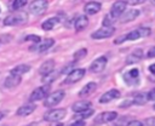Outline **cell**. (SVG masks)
<instances>
[{"instance_id":"6da1fadb","label":"cell","mask_w":155,"mask_h":126,"mask_svg":"<svg viewBox=\"0 0 155 126\" xmlns=\"http://www.w3.org/2000/svg\"><path fill=\"white\" fill-rule=\"evenodd\" d=\"M28 21V16L25 12H19V13H16V15H10L7 16L5 19H4V25H21V24H24L27 23Z\"/></svg>"},{"instance_id":"7a4b0ae2","label":"cell","mask_w":155,"mask_h":126,"mask_svg":"<svg viewBox=\"0 0 155 126\" xmlns=\"http://www.w3.org/2000/svg\"><path fill=\"white\" fill-rule=\"evenodd\" d=\"M48 7V2L46 0H34L29 4V12L35 16H41Z\"/></svg>"},{"instance_id":"3957f363","label":"cell","mask_w":155,"mask_h":126,"mask_svg":"<svg viewBox=\"0 0 155 126\" xmlns=\"http://www.w3.org/2000/svg\"><path fill=\"white\" fill-rule=\"evenodd\" d=\"M151 33V29L148 28V27H139L127 34H125V39L126 40H137L139 38H143V36H149Z\"/></svg>"},{"instance_id":"277c9868","label":"cell","mask_w":155,"mask_h":126,"mask_svg":"<svg viewBox=\"0 0 155 126\" xmlns=\"http://www.w3.org/2000/svg\"><path fill=\"white\" fill-rule=\"evenodd\" d=\"M63 98H64V91H62V90L56 91L53 93L47 94V97H46V99L44 102V105L45 107H48V108H52V107L57 105Z\"/></svg>"},{"instance_id":"5b68a950","label":"cell","mask_w":155,"mask_h":126,"mask_svg":"<svg viewBox=\"0 0 155 126\" xmlns=\"http://www.w3.org/2000/svg\"><path fill=\"white\" fill-rule=\"evenodd\" d=\"M50 92V85H44L41 87H38L35 88L31 93H30V97H29V101L30 102H38L45 97H47Z\"/></svg>"},{"instance_id":"8992f818","label":"cell","mask_w":155,"mask_h":126,"mask_svg":"<svg viewBox=\"0 0 155 126\" xmlns=\"http://www.w3.org/2000/svg\"><path fill=\"white\" fill-rule=\"evenodd\" d=\"M67 114V110L64 108H58V109H52L44 115V120L46 121H58L62 120Z\"/></svg>"},{"instance_id":"52a82bcc","label":"cell","mask_w":155,"mask_h":126,"mask_svg":"<svg viewBox=\"0 0 155 126\" xmlns=\"http://www.w3.org/2000/svg\"><path fill=\"white\" fill-rule=\"evenodd\" d=\"M114 33H115V28H114L113 25L102 27V28H99L98 30L93 31V33L91 34V38H92V39H97V40H99V39H107V38L111 36Z\"/></svg>"},{"instance_id":"ba28073f","label":"cell","mask_w":155,"mask_h":126,"mask_svg":"<svg viewBox=\"0 0 155 126\" xmlns=\"http://www.w3.org/2000/svg\"><path fill=\"white\" fill-rule=\"evenodd\" d=\"M85 73H86V70L82 69V68H78V69L71 70V71L67 75L65 80H64V84L68 85V84H75V82H78V81H80V80L85 76Z\"/></svg>"},{"instance_id":"9c48e42d","label":"cell","mask_w":155,"mask_h":126,"mask_svg":"<svg viewBox=\"0 0 155 126\" xmlns=\"http://www.w3.org/2000/svg\"><path fill=\"white\" fill-rule=\"evenodd\" d=\"M126 1H122V0H119V1H116V2H114L113 4V6H111V10H110V17L111 18H119L120 17V15L124 12V11H126Z\"/></svg>"},{"instance_id":"30bf717a","label":"cell","mask_w":155,"mask_h":126,"mask_svg":"<svg viewBox=\"0 0 155 126\" xmlns=\"http://www.w3.org/2000/svg\"><path fill=\"white\" fill-rule=\"evenodd\" d=\"M124 80L127 85H136L139 81V70L137 68H132L124 74Z\"/></svg>"},{"instance_id":"8fae6325","label":"cell","mask_w":155,"mask_h":126,"mask_svg":"<svg viewBox=\"0 0 155 126\" xmlns=\"http://www.w3.org/2000/svg\"><path fill=\"white\" fill-rule=\"evenodd\" d=\"M138 16H139V11H138L137 8H131V10L124 11V12L120 15L119 21H120V23H128V22L136 19Z\"/></svg>"},{"instance_id":"7c38bea8","label":"cell","mask_w":155,"mask_h":126,"mask_svg":"<svg viewBox=\"0 0 155 126\" xmlns=\"http://www.w3.org/2000/svg\"><path fill=\"white\" fill-rule=\"evenodd\" d=\"M105 65H107V57L102 56V57H99V58L94 59V61L91 63L90 70H91L92 73H101V71H103V70H104Z\"/></svg>"},{"instance_id":"4fadbf2b","label":"cell","mask_w":155,"mask_h":126,"mask_svg":"<svg viewBox=\"0 0 155 126\" xmlns=\"http://www.w3.org/2000/svg\"><path fill=\"white\" fill-rule=\"evenodd\" d=\"M53 44H54V40H53V39H51V38H50V39H45L41 44H39V45H36V46H31L30 50L41 53V52H45V51H47L48 48H51V47L53 46Z\"/></svg>"},{"instance_id":"5bb4252c","label":"cell","mask_w":155,"mask_h":126,"mask_svg":"<svg viewBox=\"0 0 155 126\" xmlns=\"http://www.w3.org/2000/svg\"><path fill=\"white\" fill-rule=\"evenodd\" d=\"M143 58V50L142 48H136L132 51L127 57H126V64H136Z\"/></svg>"},{"instance_id":"9a60e30c","label":"cell","mask_w":155,"mask_h":126,"mask_svg":"<svg viewBox=\"0 0 155 126\" xmlns=\"http://www.w3.org/2000/svg\"><path fill=\"white\" fill-rule=\"evenodd\" d=\"M119 97H120V92H119V90L113 88V90H109L108 92H105V93H103V94L101 96V98H99V103H102V104H104V103H109L110 101L116 99V98H119Z\"/></svg>"},{"instance_id":"2e32d148","label":"cell","mask_w":155,"mask_h":126,"mask_svg":"<svg viewBox=\"0 0 155 126\" xmlns=\"http://www.w3.org/2000/svg\"><path fill=\"white\" fill-rule=\"evenodd\" d=\"M117 118V114L115 111H105V113H102L101 115H98V118H96L94 120V124H103V122H109V121H113Z\"/></svg>"},{"instance_id":"e0dca14e","label":"cell","mask_w":155,"mask_h":126,"mask_svg":"<svg viewBox=\"0 0 155 126\" xmlns=\"http://www.w3.org/2000/svg\"><path fill=\"white\" fill-rule=\"evenodd\" d=\"M21 76L18 75H15V74H10L6 79H5V82H4V86L6 88H13L16 86H18L21 84Z\"/></svg>"},{"instance_id":"ac0fdd59","label":"cell","mask_w":155,"mask_h":126,"mask_svg":"<svg viewBox=\"0 0 155 126\" xmlns=\"http://www.w3.org/2000/svg\"><path fill=\"white\" fill-rule=\"evenodd\" d=\"M53 69H54V61L53 59H48V61H45L41 64V67L39 68V73L42 76H45V75L50 74L51 71H53Z\"/></svg>"},{"instance_id":"d6986e66","label":"cell","mask_w":155,"mask_h":126,"mask_svg":"<svg viewBox=\"0 0 155 126\" xmlns=\"http://www.w3.org/2000/svg\"><path fill=\"white\" fill-rule=\"evenodd\" d=\"M102 8V5L99 2H96V1H91V2H87L84 7V11L86 15H94L97 12H99Z\"/></svg>"},{"instance_id":"ffe728a7","label":"cell","mask_w":155,"mask_h":126,"mask_svg":"<svg viewBox=\"0 0 155 126\" xmlns=\"http://www.w3.org/2000/svg\"><path fill=\"white\" fill-rule=\"evenodd\" d=\"M96 88H97V84L93 82V81H91V82H88L87 85H85V86L80 90L79 96H80V97H87V96L92 94V93L96 91Z\"/></svg>"},{"instance_id":"44dd1931","label":"cell","mask_w":155,"mask_h":126,"mask_svg":"<svg viewBox=\"0 0 155 126\" xmlns=\"http://www.w3.org/2000/svg\"><path fill=\"white\" fill-rule=\"evenodd\" d=\"M35 104H31V103H28V104H24L22 107H19L17 109V115L19 116H27V115H30L34 110H35Z\"/></svg>"},{"instance_id":"7402d4cb","label":"cell","mask_w":155,"mask_h":126,"mask_svg":"<svg viewBox=\"0 0 155 126\" xmlns=\"http://www.w3.org/2000/svg\"><path fill=\"white\" fill-rule=\"evenodd\" d=\"M87 25H88V18H87L86 16H79V17L75 19L74 27H75V30H76V31L84 30Z\"/></svg>"},{"instance_id":"603a6c76","label":"cell","mask_w":155,"mask_h":126,"mask_svg":"<svg viewBox=\"0 0 155 126\" xmlns=\"http://www.w3.org/2000/svg\"><path fill=\"white\" fill-rule=\"evenodd\" d=\"M58 23H59V18H58V16H57V17H51V18L46 19V21L41 24V28H42L44 30H52Z\"/></svg>"},{"instance_id":"cb8c5ba5","label":"cell","mask_w":155,"mask_h":126,"mask_svg":"<svg viewBox=\"0 0 155 126\" xmlns=\"http://www.w3.org/2000/svg\"><path fill=\"white\" fill-rule=\"evenodd\" d=\"M90 107H91V102H85V101H82V102H76V103H74V104L71 105V109H73L75 113H79V111H84V110L90 109Z\"/></svg>"},{"instance_id":"d4e9b609","label":"cell","mask_w":155,"mask_h":126,"mask_svg":"<svg viewBox=\"0 0 155 126\" xmlns=\"http://www.w3.org/2000/svg\"><path fill=\"white\" fill-rule=\"evenodd\" d=\"M29 70H30V65H28V64H19V65L15 67V68L11 70V74H15V75L21 76L22 74H25V73L29 71Z\"/></svg>"},{"instance_id":"484cf974","label":"cell","mask_w":155,"mask_h":126,"mask_svg":"<svg viewBox=\"0 0 155 126\" xmlns=\"http://www.w3.org/2000/svg\"><path fill=\"white\" fill-rule=\"evenodd\" d=\"M92 114H93V110L90 108V109H87V110L76 113V114L74 115V119H79V120H81V119H87V118H90Z\"/></svg>"},{"instance_id":"4316f807","label":"cell","mask_w":155,"mask_h":126,"mask_svg":"<svg viewBox=\"0 0 155 126\" xmlns=\"http://www.w3.org/2000/svg\"><path fill=\"white\" fill-rule=\"evenodd\" d=\"M58 75H59V74H58L57 71H56V73H54V71H51L50 74H47V75H45V76L42 78V82H44L45 85H48V84H51Z\"/></svg>"},{"instance_id":"83f0119b","label":"cell","mask_w":155,"mask_h":126,"mask_svg":"<svg viewBox=\"0 0 155 126\" xmlns=\"http://www.w3.org/2000/svg\"><path fill=\"white\" fill-rule=\"evenodd\" d=\"M147 101H148V98H147V93H145V94H144V93H138V94L134 97V99H133L134 104H139V105L144 104Z\"/></svg>"},{"instance_id":"f1b7e54d","label":"cell","mask_w":155,"mask_h":126,"mask_svg":"<svg viewBox=\"0 0 155 126\" xmlns=\"http://www.w3.org/2000/svg\"><path fill=\"white\" fill-rule=\"evenodd\" d=\"M86 55H87V50H86V48H80V50H78V51L74 53V61H75V62H76V61H80V59L85 58Z\"/></svg>"},{"instance_id":"f546056e","label":"cell","mask_w":155,"mask_h":126,"mask_svg":"<svg viewBox=\"0 0 155 126\" xmlns=\"http://www.w3.org/2000/svg\"><path fill=\"white\" fill-rule=\"evenodd\" d=\"M27 2H28V0H15L13 4H12V8L13 10H19L23 6H25Z\"/></svg>"},{"instance_id":"4dcf8cb0","label":"cell","mask_w":155,"mask_h":126,"mask_svg":"<svg viewBox=\"0 0 155 126\" xmlns=\"http://www.w3.org/2000/svg\"><path fill=\"white\" fill-rule=\"evenodd\" d=\"M25 40H28V41H33V42H35V44H39L41 39H40V36H39V35L29 34V35H27V36H25Z\"/></svg>"},{"instance_id":"1f68e13d","label":"cell","mask_w":155,"mask_h":126,"mask_svg":"<svg viewBox=\"0 0 155 126\" xmlns=\"http://www.w3.org/2000/svg\"><path fill=\"white\" fill-rule=\"evenodd\" d=\"M113 21H114V18H111V17L108 15V16L104 17V19H103V25H104V27H109V25H111Z\"/></svg>"},{"instance_id":"d6a6232c","label":"cell","mask_w":155,"mask_h":126,"mask_svg":"<svg viewBox=\"0 0 155 126\" xmlns=\"http://www.w3.org/2000/svg\"><path fill=\"white\" fill-rule=\"evenodd\" d=\"M147 98H148V101H154L155 99V90L154 88L150 90L149 93H147Z\"/></svg>"},{"instance_id":"836d02e7","label":"cell","mask_w":155,"mask_h":126,"mask_svg":"<svg viewBox=\"0 0 155 126\" xmlns=\"http://www.w3.org/2000/svg\"><path fill=\"white\" fill-rule=\"evenodd\" d=\"M145 1L147 0H127L126 4H130V5H139V4H143Z\"/></svg>"},{"instance_id":"e575fe53","label":"cell","mask_w":155,"mask_h":126,"mask_svg":"<svg viewBox=\"0 0 155 126\" xmlns=\"http://www.w3.org/2000/svg\"><path fill=\"white\" fill-rule=\"evenodd\" d=\"M127 126H143V124L139 120H133V121H130L127 124Z\"/></svg>"},{"instance_id":"d590c367","label":"cell","mask_w":155,"mask_h":126,"mask_svg":"<svg viewBox=\"0 0 155 126\" xmlns=\"http://www.w3.org/2000/svg\"><path fill=\"white\" fill-rule=\"evenodd\" d=\"M145 126H154V122H155V118H149L145 120Z\"/></svg>"},{"instance_id":"8d00e7d4","label":"cell","mask_w":155,"mask_h":126,"mask_svg":"<svg viewBox=\"0 0 155 126\" xmlns=\"http://www.w3.org/2000/svg\"><path fill=\"white\" fill-rule=\"evenodd\" d=\"M124 41H126L125 35H121V36H119V38H116V39L114 40V42H115V44H121V42H124Z\"/></svg>"},{"instance_id":"74e56055","label":"cell","mask_w":155,"mask_h":126,"mask_svg":"<svg viewBox=\"0 0 155 126\" xmlns=\"http://www.w3.org/2000/svg\"><path fill=\"white\" fill-rule=\"evenodd\" d=\"M155 56V47H150V50L148 51V58H153Z\"/></svg>"},{"instance_id":"f35d334b","label":"cell","mask_w":155,"mask_h":126,"mask_svg":"<svg viewBox=\"0 0 155 126\" xmlns=\"http://www.w3.org/2000/svg\"><path fill=\"white\" fill-rule=\"evenodd\" d=\"M69 126H85V122H84L82 120H78V121H75V122H71Z\"/></svg>"},{"instance_id":"ab89813d","label":"cell","mask_w":155,"mask_h":126,"mask_svg":"<svg viewBox=\"0 0 155 126\" xmlns=\"http://www.w3.org/2000/svg\"><path fill=\"white\" fill-rule=\"evenodd\" d=\"M149 70H150V73H151V74H154V73H155V71H154V64H151V65L149 67Z\"/></svg>"},{"instance_id":"60d3db41","label":"cell","mask_w":155,"mask_h":126,"mask_svg":"<svg viewBox=\"0 0 155 126\" xmlns=\"http://www.w3.org/2000/svg\"><path fill=\"white\" fill-rule=\"evenodd\" d=\"M2 116H4V114H2V113H0V120L2 119Z\"/></svg>"},{"instance_id":"b9f144b4","label":"cell","mask_w":155,"mask_h":126,"mask_svg":"<svg viewBox=\"0 0 155 126\" xmlns=\"http://www.w3.org/2000/svg\"><path fill=\"white\" fill-rule=\"evenodd\" d=\"M54 126H63L62 124H57V125H54Z\"/></svg>"}]
</instances>
